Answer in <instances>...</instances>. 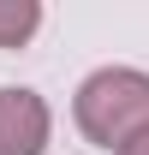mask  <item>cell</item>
Returning a JSON list of instances; mask_svg holds the SVG:
<instances>
[{
  "label": "cell",
  "mask_w": 149,
  "mask_h": 155,
  "mask_svg": "<svg viewBox=\"0 0 149 155\" xmlns=\"http://www.w3.org/2000/svg\"><path fill=\"white\" fill-rule=\"evenodd\" d=\"M78 131L101 143V149H125L131 137L149 131V72H131V66H101L78 84Z\"/></svg>",
  "instance_id": "6da1fadb"
},
{
  "label": "cell",
  "mask_w": 149,
  "mask_h": 155,
  "mask_svg": "<svg viewBox=\"0 0 149 155\" xmlns=\"http://www.w3.org/2000/svg\"><path fill=\"white\" fill-rule=\"evenodd\" d=\"M48 149V101L36 90H0V155Z\"/></svg>",
  "instance_id": "7a4b0ae2"
},
{
  "label": "cell",
  "mask_w": 149,
  "mask_h": 155,
  "mask_svg": "<svg viewBox=\"0 0 149 155\" xmlns=\"http://www.w3.org/2000/svg\"><path fill=\"white\" fill-rule=\"evenodd\" d=\"M42 24V6L36 0H0V48H24Z\"/></svg>",
  "instance_id": "3957f363"
},
{
  "label": "cell",
  "mask_w": 149,
  "mask_h": 155,
  "mask_svg": "<svg viewBox=\"0 0 149 155\" xmlns=\"http://www.w3.org/2000/svg\"><path fill=\"white\" fill-rule=\"evenodd\" d=\"M119 155H149V131H143V137H131V143H125Z\"/></svg>",
  "instance_id": "277c9868"
}]
</instances>
